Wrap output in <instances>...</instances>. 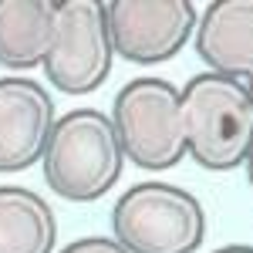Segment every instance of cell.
Here are the masks:
<instances>
[{"label": "cell", "mask_w": 253, "mask_h": 253, "mask_svg": "<svg viewBox=\"0 0 253 253\" xmlns=\"http://www.w3.org/2000/svg\"><path fill=\"white\" fill-rule=\"evenodd\" d=\"M182 122L186 152L210 172L243 166L253 149V95L243 81L203 71L186 81Z\"/></svg>", "instance_id": "6da1fadb"}, {"label": "cell", "mask_w": 253, "mask_h": 253, "mask_svg": "<svg viewBox=\"0 0 253 253\" xmlns=\"http://www.w3.org/2000/svg\"><path fill=\"white\" fill-rule=\"evenodd\" d=\"M44 182L71 203H95L122 175V142L112 115L98 108H75L54 122L44 149Z\"/></svg>", "instance_id": "7a4b0ae2"}, {"label": "cell", "mask_w": 253, "mask_h": 253, "mask_svg": "<svg viewBox=\"0 0 253 253\" xmlns=\"http://www.w3.org/2000/svg\"><path fill=\"white\" fill-rule=\"evenodd\" d=\"M112 230L128 253H193L206 236V213L182 186L138 182L118 196Z\"/></svg>", "instance_id": "3957f363"}, {"label": "cell", "mask_w": 253, "mask_h": 253, "mask_svg": "<svg viewBox=\"0 0 253 253\" xmlns=\"http://www.w3.org/2000/svg\"><path fill=\"white\" fill-rule=\"evenodd\" d=\"M112 125L138 169H172L186 156L182 95L166 78H135L115 95Z\"/></svg>", "instance_id": "277c9868"}, {"label": "cell", "mask_w": 253, "mask_h": 253, "mask_svg": "<svg viewBox=\"0 0 253 253\" xmlns=\"http://www.w3.org/2000/svg\"><path fill=\"white\" fill-rule=\"evenodd\" d=\"M112 34L101 0H64L58 3L54 38L44 58L47 81L64 95H88L112 75Z\"/></svg>", "instance_id": "5b68a950"}, {"label": "cell", "mask_w": 253, "mask_h": 253, "mask_svg": "<svg viewBox=\"0 0 253 253\" xmlns=\"http://www.w3.org/2000/svg\"><path fill=\"white\" fill-rule=\"evenodd\" d=\"M105 20L115 58L132 64H159L175 58L199 24L189 0H108Z\"/></svg>", "instance_id": "8992f818"}, {"label": "cell", "mask_w": 253, "mask_h": 253, "mask_svg": "<svg viewBox=\"0 0 253 253\" xmlns=\"http://www.w3.org/2000/svg\"><path fill=\"white\" fill-rule=\"evenodd\" d=\"M54 132V98L31 78H0V172H20L44 159Z\"/></svg>", "instance_id": "52a82bcc"}, {"label": "cell", "mask_w": 253, "mask_h": 253, "mask_svg": "<svg viewBox=\"0 0 253 253\" xmlns=\"http://www.w3.org/2000/svg\"><path fill=\"white\" fill-rule=\"evenodd\" d=\"M196 54L213 75L247 81L253 75V0H216L196 24Z\"/></svg>", "instance_id": "ba28073f"}, {"label": "cell", "mask_w": 253, "mask_h": 253, "mask_svg": "<svg viewBox=\"0 0 253 253\" xmlns=\"http://www.w3.org/2000/svg\"><path fill=\"white\" fill-rule=\"evenodd\" d=\"M58 3L51 0H0V64L31 71L44 64L54 38Z\"/></svg>", "instance_id": "9c48e42d"}, {"label": "cell", "mask_w": 253, "mask_h": 253, "mask_svg": "<svg viewBox=\"0 0 253 253\" xmlns=\"http://www.w3.org/2000/svg\"><path fill=\"white\" fill-rule=\"evenodd\" d=\"M58 219L47 199L24 186H0V253H54Z\"/></svg>", "instance_id": "30bf717a"}, {"label": "cell", "mask_w": 253, "mask_h": 253, "mask_svg": "<svg viewBox=\"0 0 253 253\" xmlns=\"http://www.w3.org/2000/svg\"><path fill=\"white\" fill-rule=\"evenodd\" d=\"M58 253H128L118 240H108V236H81L75 243L61 247Z\"/></svg>", "instance_id": "8fae6325"}, {"label": "cell", "mask_w": 253, "mask_h": 253, "mask_svg": "<svg viewBox=\"0 0 253 253\" xmlns=\"http://www.w3.org/2000/svg\"><path fill=\"white\" fill-rule=\"evenodd\" d=\"M216 253H253V247H243V243H230V247H219Z\"/></svg>", "instance_id": "7c38bea8"}, {"label": "cell", "mask_w": 253, "mask_h": 253, "mask_svg": "<svg viewBox=\"0 0 253 253\" xmlns=\"http://www.w3.org/2000/svg\"><path fill=\"white\" fill-rule=\"evenodd\" d=\"M243 166H247V175H250V186H253V149H250V156H247Z\"/></svg>", "instance_id": "4fadbf2b"}, {"label": "cell", "mask_w": 253, "mask_h": 253, "mask_svg": "<svg viewBox=\"0 0 253 253\" xmlns=\"http://www.w3.org/2000/svg\"><path fill=\"white\" fill-rule=\"evenodd\" d=\"M243 84H247V88H250V95H253V75H250V78H247V81H243Z\"/></svg>", "instance_id": "5bb4252c"}]
</instances>
